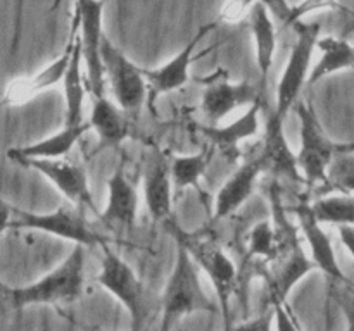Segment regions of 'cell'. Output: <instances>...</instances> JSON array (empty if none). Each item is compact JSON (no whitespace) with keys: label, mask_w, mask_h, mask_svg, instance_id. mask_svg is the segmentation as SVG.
<instances>
[{"label":"cell","mask_w":354,"mask_h":331,"mask_svg":"<svg viewBox=\"0 0 354 331\" xmlns=\"http://www.w3.org/2000/svg\"><path fill=\"white\" fill-rule=\"evenodd\" d=\"M85 293V247L75 245L68 257L50 272L24 286L2 285V297L12 310L28 305H68Z\"/></svg>","instance_id":"obj_1"},{"label":"cell","mask_w":354,"mask_h":331,"mask_svg":"<svg viewBox=\"0 0 354 331\" xmlns=\"http://www.w3.org/2000/svg\"><path fill=\"white\" fill-rule=\"evenodd\" d=\"M161 326L159 331H171L182 317L196 312L218 314L220 305L204 292L199 276V265L187 247L176 241V257L173 271L161 297Z\"/></svg>","instance_id":"obj_2"},{"label":"cell","mask_w":354,"mask_h":331,"mask_svg":"<svg viewBox=\"0 0 354 331\" xmlns=\"http://www.w3.org/2000/svg\"><path fill=\"white\" fill-rule=\"evenodd\" d=\"M2 230H33L69 240L75 245L104 247L106 241L88 226L85 209L82 207H59L57 210L44 214L26 212L16 207L3 205Z\"/></svg>","instance_id":"obj_3"},{"label":"cell","mask_w":354,"mask_h":331,"mask_svg":"<svg viewBox=\"0 0 354 331\" xmlns=\"http://www.w3.org/2000/svg\"><path fill=\"white\" fill-rule=\"evenodd\" d=\"M301 124V147L297 152L301 174L308 185L327 186L328 169L339 152L354 150V145H337L325 134L317 112L310 102H297L294 107Z\"/></svg>","instance_id":"obj_4"},{"label":"cell","mask_w":354,"mask_h":331,"mask_svg":"<svg viewBox=\"0 0 354 331\" xmlns=\"http://www.w3.org/2000/svg\"><path fill=\"white\" fill-rule=\"evenodd\" d=\"M104 261L97 283L111 293L130 314L131 331H144L152 310L147 288L127 261L104 245Z\"/></svg>","instance_id":"obj_5"},{"label":"cell","mask_w":354,"mask_h":331,"mask_svg":"<svg viewBox=\"0 0 354 331\" xmlns=\"http://www.w3.org/2000/svg\"><path fill=\"white\" fill-rule=\"evenodd\" d=\"M173 237L176 241L183 243L194 261L197 262L201 269L207 274L211 285H213L214 293H216L218 305H220L221 317L225 319V330L230 328V300L237 285V269H235L232 259L214 243L213 240L194 237V234L185 233L175 224H169Z\"/></svg>","instance_id":"obj_6"},{"label":"cell","mask_w":354,"mask_h":331,"mask_svg":"<svg viewBox=\"0 0 354 331\" xmlns=\"http://www.w3.org/2000/svg\"><path fill=\"white\" fill-rule=\"evenodd\" d=\"M292 28L297 34V40L290 50L289 62H287L286 69L280 76L279 86H277L275 112L283 119L289 110L296 107L301 90L310 79L311 57H313V52L317 50V43L322 33L320 23L297 21Z\"/></svg>","instance_id":"obj_7"},{"label":"cell","mask_w":354,"mask_h":331,"mask_svg":"<svg viewBox=\"0 0 354 331\" xmlns=\"http://www.w3.org/2000/svg\"><path fill=\"white\" fill-rule=\"evenodd\" d=\"M102 64L116 103L124 112H137L149 100V85L144 69L135 66L120 48L104 37Z\"/></svg>","instance_id":"obj_8"},{"label":"cell","mask_w":354,"mask_h":331,"mask_svg":"<svg viewBox=\"0 0 354 331\" xmlns=\"http://www.w3.org/2000/svg\"><path fill=\"white\" fill-rule=\"evenodd\" d=\"M102 0H76L75 21L78 23L86 81L92 97L106 95V72L102 64Z\"/></svg>","instance_id":"obj_9"},{"label":"cell","mask_w":354,"mask_h":331,"mask_svg":"<svg viewBox=\"0 0 354 331\" xmlns=\"http://www.w3.org/2000/svg\"><path fill=\"white\" fill-rule=\"evenodd\" d=\"M204 81H206V88L203 92L201 109L211 126H218V123L235 109L263 102V95H265V92H261L258 85H252L249 81L232 83L225 69H216V72L207 76Z\"/></svg>","instance_id":"obj_10"},{"label":"cell","mask_w":354,"mask_h":331,"mask_svg":"<svg viewBox=\"0 0 354 331\" xmlns=\"http://www.w3.org/2000/svg\"><path fill=\"white\" fill-rule=\"evenodd\" d=\"M317 264L313 259H308L301 248L299 240H294L287 248V255L280 262H275L268 271H263L265 278V293L261 297L263 310L275 309L287 303L290 290L313 269Z\"/></svg>","instance_id":"obj_11"},{"label":"cell","mask_w":354,"mask_h":331,"mask_svg":"<svg viewBox=\"0 0 354 331\" xmlns=\"http://www.w3.org/2000/svg\"><path fill=\"white\" fill-rule=\"evenodd\" d=\"M17 164L35 169L41 176H45L76 207H82V209L88 207L95 216H100L93 203L92 193H90L86 171L82 166L62 161V159H54V161L50 159H23V161H17Z\"/></svg>","instance_id":"obj_12"},{"label":"cell","mask_w":354,"mask_h":331,"mask_svg":"<svg viewBox=\"0 0 354 331\" xmlns=\"http://www.w3.org/2000/svg\"><path fill=\"white\" fill-rule=\"evenodd\" d=\"M218 26V23H209L204 24L197 30V33L194 34L192 40L178 52L173 59H169L165 66H161L159 69L154 71H147L144 69V76L147 79L149 85V106L151 109H154L156 100L162 93L175 92V90L182 88L189 81V69L190 64L197 59L196 50L199 47L201 41Z\"/></svg>","instance_id":"obj_13"},{"label":"cell","mask_w":354,"mask_h":331,"mask_svg":"<svg viewBox=\"0 0 354 331\" xmlns=\"http://www.w3.org/2000/svg\"><path fill=\"white\" fill-rule=\"evenodd\" d=\"M296 216L299 221L301 233L304 234L308 241V247L311 250V259L317 264V268L324 272L328 278L332 285L335 283H346L349 285V279L342 272L341 265H339L337 257H335L334 245H332L330 237L324 231L322 223L315 216L311 203L301 202L296 205Z\"/></svg>","instance_id":"obj_14"},{"label":"cell","mask_w":354,"mask_h":331,"mask_svg":"<svg viewBox=\"0 0 354 331\" xmlns=\"http://www.w3.org/2000/svg\"><path fill=\"white\" fill-rule=\"evenodd\" d=\"M138 212V193L135 183L128 178L123 164L118 166L107 181V203L100 212V221L111 228L133 230Z\"/></svg>","instance_id":"obj_15"},{"label":"cell","mask_w":354,"mask_h":331,"mask_svg":"<svg viewBox=\"0 0 354 331\" xmlns=\"http://www.w3.org/2000/svg\"><path fill=\"white\" fill-rule=\"evenodd\" d=\"M144 197L149 216L154 221L168 219L171 214L173 203V178L171 162H168L165 154L154 152L145 161L144 169Z\"/></svg>","instance_id":"obj_16"},{"label":"cell","mask_w":354,"mask_h":331,"mask_svg":"<svg viewBox=\"0 0 354 331\" xmlns=\"http://www.w3.org/2000/svg\"><path fill=\"white\" fill-rule=\"evenodd\" d=\"M76 37H78V23L73 21V31L69 34V43L64 48V52L61 54V57L55 59L54 62L47 66V68L41 69L40 72H37L35 76L26 79H19V81H12V85L9 86V90L6 92L3 97V103L6 106H16V103H23L26 100L33 99L35 95H38L44 90L52 88L54 85H57L59 81H64V76L68 72L69 64H71L73 52H75L76 45Z\"/></svg>","instance_id":"obj_17"},{"label":"cell","mask_w":354,"mask_h":331,"mask_svg":"<svg viewBox=\"0 0 354 331\" xmlns=\"http://www.w3.org/2000/svg\"><path fill=\"white\" fill-rule=\"evenodd\" d=\"M261 157L265 161L266 171H272L275 176H282L296 183L304 181L297 162V154L290 150L289 141L283 133V117H280L275 110L270 112L266 119Z\"/></svg>","instance_id":"obj_18"},{"label":"cell","mask_w":354,"mask_h":331,"mask_svg":"<svg viewBox=\"0 0 354 331\" xmlns=\"http://www.w3.org/2000/svg\"><path fill=\"white\" fill-rule=\"evenodd\" d=\"M265 171L266 166L261 155L244 162L218 192L216 202H214V217L223 219V217H228L234 212H237L251 199L258 178Z\"/></svg>","instance_id":"obj_19"},{"label":"cell","mask_w":354,"mask_h":331,"mask_svg":"<svg viewBox=\"0 0 354 331\" xmlns=\"http://www.w3.org/2000/svg\"><path fill=\"white\" fill-rule=\"evenodd\" d=\"M92 130V124L88 123H80V124H66L61 131L50 134V137L38 140L35 143L24 145V147H12L7 150V157L10 161L17 162L23 159H62L66 154L73 150L80 138Z\"/></svg>","instance_id":"obj_20"},{"label":"cell","mask_w":354,"mask_h":331,"mask_svg":"<svg viewBox=\"0 0 354 331\" xmlns=\"http://www.w3.org/2000/svg\"><path fill=\"white\" fill-rule=\"evenodd\" d=\"M261 106V102H256L239 119L227 126H211L209 124V126H201V131L216 150L227 155L230 161H235L239 155V143L258 133Z\"/></svg>","instance_id":"obj_21"},{"label":"cell","mask_w":354,"mask_h":331,"mask_svg":"<svg viewBox=\"0 0 354 331\" xmlns=\"http://www.w3.org/2000/svg\"><path fill=\"white\" fill-rule=\"evenodd\" d=\"M90 124L99 137V150L120 147L130 134V124L124 116V110L111 102L106 95L92 97Z\"/></svg>","instance_id":"obj_22"},{"label":"cell","mask_w":354,"mask_h":331,"mask_svg":"<svg viewBox=\"0 0 354 331\" xmlns=\"http://www.w3.org/2000/svg\"><path fill=\"white\" fill-rule=\"evenodd\" d=\"M249 23H251L252 37H254L256 62H258V69L261 72L263 90H266V81H268L270 69L275 61L277 50L275 17L272 16L266 6L254 3L249 9Z\"/></svg>","instance_id":"obj_23"},{"label":"cell","mask_w":354,"mask_h":331,"mask_svg":"<svg viewBox=\"0 0 354 331\" xmlns=\"http://www.w3.org/2000/svg\"><path fill=\"white\" fill-rule=\"evenodd\" d=\"M317 50L320 52V59L311 68L308 85H317L320 79L334 74V72L344 71L354 68V45L349 43L346 38L339 37H320L317 43Z\"/></svg>","instance_id":"obj_24"},{"label":"cell","mask_w":354,"mask_h":331,"mask_svg":"<svg viewBox=\"0 0 354 331\" xmlns=\"http://www.w3.org/2000/svg\"><path fill=\"white\" fill-rule=\"evenodd\" d=\"M83 59V45L82 38L76 37L75 52H73L71 64H69L68 72L64 76V100H66V116L64 124H80L83 123V103H85V95L90 93L88 81L83 79L82 74V62Z\"/></svg>","instance_id":"obj_25"},{"label":"cell","mask_w":354,"mask_h":331,"mask_svg":"<svg viewBox=\"0 0 354 331\" xmlns=\"http://www.w3.org/2000/svg\"><path fill=\"white\" fill-rule=\"evenodd\" d=\"M214 150L213 145L204 147L203 150L192 155H176L171 159V178L175 190L197 186L199 179L206 174L211 164Z\"/></svg>","instance_id":"obj_26"},{"label":"cell","mask_w":354,"mask_h":331,"mask_svg":"<svg viewBox=\"0 0 354 331\" xmlns=\"http://www.w3.org/2000/svg\"><path fill=\"white\" fill-rule=\"evenodd\" d=\"M315 216L324 224L354 226V195H332L311 203Z\"/></svg>","instance_id":"obj_27"},{"label":"cell","mask_w":354,"mask_h":331,"mask_svg":"<svg viewBox=\"0 0 354 331\" xmlns=\"http://www.w3.org/2000/svg\"><path fill=\"white\" fill-rule=\"evenodd\" d=\"M282 231L272 221H259L249 233V254L275 261L282 248Z\"/></svg>","instance_id":"obj_28"},{"label":"cell","mask_w":354,"mask_h":331,"mask_svg":"<svg viewBox=\"0 0 354 331\" xmlns=\"http://www.w3.org/2000/svg\"><path fill=\"white\" fill-rule=\"evenodd\" d=\"M327 188L354 195V154L353 150L339 152L328 169Z\"/></svg>","instance_id":"obj_29"},{"label":"cell","mask_w":354,"mask_h":331,"mask_svg":"<svg viewBox=\"0 0 354 331\" xmlns=\"http://www.w3.org/2000/svg\"><path fill=\"white\" fill-rule=\"evenodd\" d=\"M254 3H263V6H266L270 12H272V16L275 17L279 23H282L283 26H289L292 7L289 6L287 0H232L227 6V9H225L223 17L230 21L239 19V17H241L245 10L251 9Z\"/></svg>","instance_id":"obj_30"},{"label":"cell","mask_w":354,"mask_h":331,"mask_svg":"<svg viewBox=\"0 0 354 331\" xmlns=\"http://www.w3.org/2000/svg\"><path fill=\"white\" fill-rule=\"evenodd\" d=\"M344 6L337 2V0H303L301 3L292 7V12H290V19H289V26H294L297 21H303V17L306 14L317 12V10H324V9H330V10H339L342 9Z\"/></svg>","instance_id":"obj_31"},{"label":"cell","mask_w":354,"mask_h":331,"mask_svg":"<svg viewBox=\"0 0 354 331\" xmlns=\"http://www.w3.org/2000/svg\"><path fill=\"white\" fill-rule=\"evenodd\" d=\"M273 324H275V309H266L254 319L234 324L225 331H273Z\"/></svg>","instance_id":"obj_32"},{"label":"cell","mask_w":354,"mask_h":331,"mask_svg":"<svg viewBox=\"0 0 354 331\" xmlns=\"http://www.w3.org/2000/svg\"><path fill=\"white\" fill-rule=\"evenodd\" d=\"M275 326L277 331H301L292 309H289L287 303L275 307Z\"/></svg>","instance_id":"obj_33"},{"label":"cell","mask_w":354,"mask_h":331,"mask_svg":"<svg viewBox=\"0 0 354 331\" xmlns=\"http://www.w3.org/2000/svg\"><path fill=\"white\" fill-rule=\"evenodd\" d=\"M339 238L354 261V226H337Z\"/></svg>","instance_id":"obj_34"},{"label":"cell","mask_w":354,"mask_h":331,"mask_svg":"<svg viewBox=\"0 0 354 331\" xmlns=\"http://www.w3.org/2000/svg\"><path fill=\"white\" fill-rule=\"evenodd\" d=\"M335 300H337V303L342 307L346 317H348V330L346 331H354V300L349 299V297L339 295H335Z\"/></svg>","instance_id":"obj_35"},{"label":"cell","mask_w":354,"mask_h":331,"mask_svg":"<svg viewBox=\"0 0 354 331\" xmlns=\"http://www.w3.org/2000/svg\"><path fill=\"white\" fill-rule=\"evenodd\" d=\"M75 324H76V326H78L82 331H102V330H99V328L92 326V324H85V323H75Z\"/></svg>","instance_id":"obj_36"}]
</instances>
